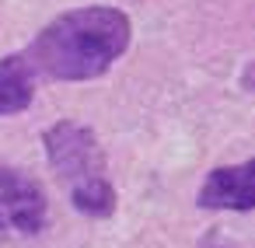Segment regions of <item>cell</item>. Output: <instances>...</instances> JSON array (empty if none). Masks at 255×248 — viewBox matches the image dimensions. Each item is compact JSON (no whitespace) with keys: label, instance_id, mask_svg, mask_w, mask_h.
Here are the masks:
<instances>
[{"label":"cell","instance_id":"cell-1","mask_svg":"<svg viewBox=\"0 0 255 248\" xmlns=\"http://www.w3.org/2000/svg\"><path fill=\"white\" fill-rule=\"evenodd\" d=\"M133 25L119 7H74L56 14L25 49V63L35 77L49 81H95L123 60Z\"/></svg>","mask_w":255,"mask_h":248},{"label":"cell","instance_id":"cell-2","mask_svg":"<svg viewBox=\"0 0 255 248\" xmlns=\"http://www.w3.org/2000/svg\"><path fill=\"white\" fill-rule=\"evenodd\" d=\"M42 150L77 213L95 220L116 213V185L109 178V157L91 126L77 119L53 123L42 129Z\"/></svg>","mask_w":255,"mask_h":248},{"label":"cell","instance_id":"cell-3","mask_svg":"<svg viewBox=\"0 0 255 248\" xmlns=\"http://www.w3.org/2000/svg\"><path fill=\"white\" fill-rule=\"evenodd\" d=\"M49 220L46 189L18 171L0 164V234H39Z\"/></svg>","mask_w":255,"mask_h":248},{"label":"cell","instance_id":"cell-4","mask_svg":"<svg viewBox=\"0 0 255 248\" xmlns=\"http://www.w3.org/2000/svg\"><path fill=\"white\" fill-rule=\"evenodd\" d=\"M252 171L255 161L245 157L238 164H220L206 175V182L196 192V203L203 210H231V213H248L255 206L252 196Z\"/></svg>","mask_w":255,"mask_h":248},{"label":"cell","instance_id":"cell-5","mask_svg":"<svg viewBox=\"0 0 255 248\" xmlns=\"http://www.w3.org/2000/svg\"><path fill=\"white\" fill-rule=\"evenodd\" d=\"M35 84H39V77L32 74V67L25 63L21 53H11L0 60V119L25 112L35 98Z\"/></svg>","mask_w":255,"mask_h":248},{"label":"cell","instance_id":"cell-6","mask_svg":"<svg viewBox=\"0 0 255 248\" xmlns=\"http://www.w3.org/2000/svg\"><path fill=\"white\" fill-rule=\"evenodd\" d=\"M199 248H245L238 238H231V234H224V231H206L203 238H199Z\"/></svg>","mask_w":255,"mask_h":248}]
</instances>
